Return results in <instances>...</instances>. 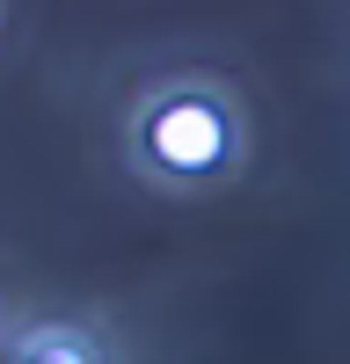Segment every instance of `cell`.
Wrapping results in <instances>:
<instances>
[{
	"instance_id": "obj_1",
	"label": "cell",
	"mask_w": 350,
	"mask_h": 364,
	"mask_svg": "<svg viewBox=\"0 0 350 364\" xmlns=\"http://www.w3.org/2000/svg\"><path fill=\"white\" fill-rule=\"evenodd\" d=\"M146 154H154L168 175H212L226 161V117L204 95H175L146 117Z\"/></svg>"
},
{
	"instance_id": "obj_2",
	"label": "cell",
	"mask_w": 350,
	"mask_h": 364,
	"mask_svg": "<svg viewBox=\"0 0 350 364\" xmlns=\"http://www.w3.org/2000/svg\"><path fill=\"white\" fill-rule=\"evenodd\" d=\"M29 364H88V350H80V343H66V336H44L37 350H29Z\"/></svg>"
}]
</instances>
